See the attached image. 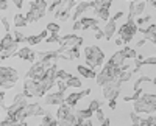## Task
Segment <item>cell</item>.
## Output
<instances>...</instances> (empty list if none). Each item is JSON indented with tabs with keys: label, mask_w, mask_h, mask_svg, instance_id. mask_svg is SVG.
<instances>
[{
	"label": "cell",
	"mask_w": 156,
	"mask_h": 126,
	"mask_svg": "<svg viewBox=\"0 0 156 126\" xmlns=\"http://www.w3.org/2000/svg\"><path fill=\"white\" fill-rule=\"evenodd\" d=\"M47 69H48V67L44 66V62L36 61V62H33L31 67L28 69L27 78H31V80H34V81H41V80H44V77H45Z\"/></svg>",
	"instance_id": "obj_7"
},
{
	"label": "cell",
	"mask_w": 156,
	"mask_h": 126,
	"mask_svg": "<svg viewBox=\"0 0 156 126\" xmlns=\"http://www.w3.org/2000/svg\"><path fill=\"white\" fill-rule=\"evenodd\" d=\"M153 84H154V86H156V78H153Z\"/></svg>",
	"instance_id": "obj_57"
},
{
	"label": "cell",
	"mask_w": 156,
	"mask_h": 126,
	"mask_svg": "<svg viewBox=\"0 0 156 126\" xmlns=\"http://www.w3.org/2000/svg\"><path fill=\"white\" fill-rule=\"evenodd\" d=\"M94 12H95V17L100 19V20H103V22H108V20L111 19V16H109V9H108V8L100 6V8L94 9Z\"/></svg>",
	"instance_id": "obj_20"
},
{
	"label": "cell",
	"mask_w": 156,
	"mask_h": 126,
	"mask_svg": "<svg viewBox=\"0 0 156 126\" xmlns=\"http://www.w3.org/2000/svg\"><path fill=\"white\" fill-rule=\"evenodd\" d=\"M144 2H150V0H144Z\"/></svg>",
	"instance_id": "obj_58"
},
{
	"label": "cell",
	"mask_w": 156,
	"mask_h": 126,
	"mask_svg": "<svg viewBox=\"0 0 156 126\" xmlns=\"http://www.w3.org/2000/svg\"><path fill=\"white\" fill-rule=\"evenodd\" d=\"M105 37H106V36H105V30H100V31L95 33V39H98V41H100V39H105Z\"/></svg>",
	"instance_id": "obj_44"
},
{
	"label": "cell",
	"mask_w": 156,
	"mask_h": 126,
	"mask_svg": "<svg viewBox=\"0 0 156 126\" xmlns=\"http://www.w3.org/2000/svg\"><path fill=\"white\" fill-rule=\"evenodd\" d=\"M145 5H147V2H139V3H136V17H139V16L144 14Z\"/></svg>",
	"instance_id": "obj_32"
},
{
	"label": "cell",
	"mask_w": 156,
	"mask_h": 126,
	"mask_svg": "<svg viewBox=\"0 0 156 126\" xmlns=\"http://www.w3.org/2000/svg\"><path fill=\"white\" fill-rule=\"evenodd\" d=\"M134 112L137 114H153L156 112V95L154 94H142L140 98L134 101Z\"/></svg>",
	"instance_id": "obj_1"
},
{
	"label": "cell",
	"mask_w": 156,
	"mask_h": 126,
	"mask_svg": "<svg viewBox=\"0 0 156 126\" xmlns=\"http://www.w3.org/2000/svg\"><path fill=\"white\" fill-rule=\"evenodd\" d=\"M136 23H137V27H140V25H144V23H145V19L139 16V17H136Z\"/></svg>",
	"instance_id": "obj_47"
},
{
	"label": "cell",
	"mask_w": 156,
	"mask_h": 126,
	"mask_svg": "<svg viewBox=\"0 0 156 126\" xmlns=\"http://www.w3.org/2000/svg\"><path fill=\"white\" fill-rule=\"evenodd\" d=\"M56 86H58V90H59V92H66V90L69 89L67 83L64 81V80H58V81H56Z\"/></svg>",
	"instance_id": "obj_37"
},
{
	"label": "cell",
	"mask_w": 156,
	"mask_h": 126,
	"mask_svg": "<svg viewBox=\"0 0 156 126\" xmlns=\"http://www.w3.org/2000/svg\"><path fill=\"white\" fill-rule=\"evenodd\" d=\"M83 126H94V123L90 118H87V120H83Z\"/></svg>",
	"instance_id": "obj_51"
},
{
	"label": "cell",
	"mask_w": 156,
	"mask_h": 126,
	"mask_svg": "<svg viewBox=\"0 0 156 126\" xmlns=\"http://www.w3.org/2000/svg\"><path fill=\"white\" fill-rule=\"evenodd\" d=\"M2 25H3V30H5V33H9V30H11V25H9V22H8V19H6V17H3V19H2Z\"/></svg>",
	"instance_id": "obj_42"
},
{
	"label": "cell",
	"mask_w": 156,
	"mask_h": 126,
	"mask_svg": "<svg viewBox=\"0 0 156 126\" xmlns=\"http://www.w3.org/2000/svg\"><path fill=\"white\" fill-rule=\"evenodd\" d=\"M133 73H134L133 70H122L120 75H119V80H120L122 83H126V81L131 80V75H133Z\"/></svg>",
	"instance_id": "obj_28"
},
{
	"label": "cell",
	"mask_w": 156,
	"mask_h": 126,
	"mask_svg": "<svg viewBox=\"0 0 156 126\" xmlns=\"http://www.w3.org/2000/svg\"><path fill=\"white\" fill-rule=\"evenodd\" d=\"M122 81L117 78V80H112L106 84H103V97H105L106 100H115L117 97H119L120 90H122Z\"/></svg>",
	"instance_id": "obj_6"
},
{
	"label": "cell",
	"mask_w": 156,
	"mask_h": 126,
	"mask_svg": "<svg viewBox=\"0 0 156 126\" xmlns=\"http://www.w3.org/2000/svg\"><path fill=\"white\" fill-rule=\"evenodd\" d=\"M61 44H67V45H70V47H81L83 45V37L81 36H76V34H66V36H64V37H61ZM59 44V45H61Z\"/></svg>",
	"instance_id": "obj_13"
},
{
	"label": "cell",
	"mask_w": 156,
	"mask_h": 126,
	"mask_svg": "<svg viewBox=\"0 0 156 126\" xmlns=\"http://www.w3.org/2000/svg\"><path fill=\"white\" fill-rule=\"evenodd\" d=\"M45 42H47V44H55V42L61 44L62 41H61V37L58 36V33H50V36L45 39Z\"/></svg>",
	"instance_id": "obj_30"
},
{
	"label": "cell",
	"mask_w": 156,
	"mask_h": 126,
	"mask_svg": "<svg viewBox=\"0 0 156 126\" xmlns=\"http://www.w3.org/2000/svg\"><path fill=\"white\" fill-rule=\"evenodd\" d=\"M137 31H139V27H137V23H136V19L126 17V22L120 27L119 34H120V37L123 39V42L128 44V42L133 41V37H134V34H136Z\"/></svg>",
	"instance_id": "obj_5"
},
{
	"label": "cell",
	"mask_w": 156,
	"mask_h": 126,
	"mask_svg": "<svg viewBox=\"0 0 156 126\" xmlns=\"http://www.w3.org/2000/svg\"><path fill=\"white\" fill-rule=\"evenodd\" d=\"M90 8V3L87 2V0H83V2H80V3H78L75 8H73V12H72V19L73 20H76L78 17H80L81 14H83V12L86 11V9H89Z\"/></svg>",
	"instance_id": "obj_16"
},
{
	"label": "cell",
	"mask_w": 156,
	"mask_h": 126,
	"mask_svg": "<svg viewBox=\"0 0 156 126\" xmlns=\"http://www.w3.org/2000/svg\"><path fill=\"white\" fill-rule=\"evenodd\" d=\"M108 104H109V107H111L112 111L117 107V101H115V100H109V103H108Z\"/></svg>",
	"instance_id": "obj_48"
},
{
	"label": "cell",
	"mask_w": 156,
	"mask_h": 126,
	"mask_svg": "<svg viewBox=\"0 0 156 126\" xmlns=\"http://www.w3.org/2000/svg\"><path fill=\"white\" fill-rule=\"evenodd\" d=\"M12 36H14V41H16L17 44H20V42H25V41H27V36H23V34H22L19 30H16Z\"/></svg>",
	"instance_id": "obj_35"
},
{
	"label": "cell",
	"mask_w": 156,
	"mask_h": 126,
	"mask_svg": "<svg viewBox=\"0 0 156 126\" xmlns=\"http://www.w3.org/2000/svg\"><path fill=\"white\" fill-rule=\"evenodd\" d=\"M101 126H111V124H109V120L106 118L105 121H103V123H101Z\"/></svg>",
	"instance_id": "obj_55"
},
{
	"label": "cell",
	"mask_w": 156,
	"mask_h": 126,
	"mask_svg": "<svg viewBox=\"0 0 156 126\" xmlns=\"http://www.w3.org/2000/svg\"><path fill=\"white\" fill-rule=\"evenodd\" d=\"M44 39L39 34H34V36H28L27 37V41H25V44L27 45H30V47H33V45H37L39 42H42Z\"/></svg>",
	"instance_id": "obj_26"
},
{
	"label": "cell",
	"mask_w": 156,
	"mask_h": 126,
	"mask_svg": "<svg viewBox=\"0 0 156 126\" xmlns=\"http://www.w3.org/2000/svg\"><path fill=\"white\" fill-rule=\"evenodd\" d=\"M144 19H145V23H148V22L151 20V16H150V14H147V16H144Z\"/></svg>",
	"instance_id": "obj_54"
},
{
	"label": "cell",
	"mask_w": 156,
	"mask_h": 126,
	"mask_svg": "<svg viewBox=\"0 0 156 126\" xmlns=\"http://www.w3.org/2000/svg\"><path fill=\"white\" fill-rule=\"evenodd\" d=\"M56 77H58V80H64V81H67L72 75L69 73V72H66V70H58L56 72Z\"/></svg>",
	"instance_id": "obj_34"
},
{
	"label": "cell",
	"mask_w": 156,
	"mask_h": 126,
	"mask_svg": "<svg viewBox=\"0 0 156 126\" xmlns=\"http://www.w3.org/2000/svg\"><path fill=\"white\" fill-rule=\"evenodd\" d=\"M45 28H47L50 33H58V31H59V25L55 23V22H48Z\"/></svg>",
	"instance_id": "obj_36"
},
{
	"label": "cell",
	"mask_w": 156,
	"mask_h": 126,
	"mask_svg": "<svg viewBox=\"0 0 156 126\" xmlns=\"http://www.w3.org/2000/svg\"><path fill=\"white\" fill-rule=\"evenodd\" d=\"M144 66H156V56H150V58H145L142 61Z\"/></svg>",
	"instance_id": "obj_39"
},
{
	"label": "cell",
	"mask_w": 156,
	"mask_h": 126,
	"mask_svg": "<svg viewBox=\"0 0 156 126\" xmlns=\"http://www.w3.org/2000/svg\"><path fill=\"white\" fill-rule=\"evenodd\" d=\"M12 25H14V27H17V28L27 27V25H28L27 16H25L23 12H16V14H14V19H12Z\"/></svg>",
	"instance_id": "obj_18"
},
{
	"label": "cell",
	"mask_w": 156,
	"mask_h": 126,
	"mask_svg": "<svg viewBox=\"0 0 156 126\" xmlns=\"http://www.w3.org/2000/svg\"><path fill=\"white\" fill-rule=\"evenodd\" d=\"M120 72H122L120 67H114V66H111V64L106 62V64L103 66L101 72L97 73L95 81H97L98 86H103V84H106V83H109L112 80H117V78H119V75H120Z\"/></svg>",
	"instance_id": "obj_3"
},
{
	"label": "cell",
	"mask_w": 156,
	"mask_h": 126,
	"mask_svg": "<svg viewBox=\"0 0 156 126\" xmlns=\"http://www.w3.org/2000/svg\"><path fill=\"white\" fill-rule=\"evenodd\" d=\"M140 126H156V115H148L147 118H142Z\"/></svg>",
	"instance_id": "obj_29"
},
{
	"label": "cell",
	"mask_w": 156,
	"mask_h": 126,
	"mask_svg": "<svg viewBox=\"0 0 156 126\" xmlns=\"http://www.w3.org/2000/svg\"><path fill=\"white\" fill-rule=\"evenodd\" d=\"M95 117H97V120H98V123H103L106 120V117H105V112H103L101 109H98V111H95Z\"/></svg>",
	"instance_id": "obj_40"
},
{
	"label": "cell",
	"mask_w": 156,
	"mask_h": 126,
	"mask_svg": "<svg viewBox=\"0 0 156 126\" xmlns=\"http://www.w3.org/2000/svg\"><path fill=\"white\" fill-rule=\"evenodd\" d=\"M103 30H105V39L106 41H111L112 39V37H114V33H115V30H117V25H115V20L111 17L108 22H106V25H105V28H103Z\"/></svg>",
	"instance_id": "obj_17"
},
{
	"label": "cell",
	"mask_w": 156,
	"mask_h": 126,
	"mask_svg": "<svg viewBox=\"0 0 156 126\" xmlns=\"http://www.w3.org/2000/svg\"><path fill=\"white\" fill-rule=\"evenodd\" d=\"M92 114H95V112H94L92 109H90V107H87V109H81V111H76V112H75L76 118H80L81 121H83V120L90 118V117H92Z\"/></svg>",
	"instance_id": "obj_21"
},
{
	"label": "cell",
	"mask_w": 156,
	"mask_h": 126,
	"mask_svg": "<svg viewBox=\"0 0 156 126\" xmlns=\"http://www.w3.org/2000/svg\"><path fill=\"white\" fill-rule=\"evenodd\" d=\"M84 56H86V66L90 69H97L105 64V53L97 45H87L84 48Z\"/></svg>",
	"instance_id": "obj_2"
},
{
	"label": "cell",
	"mask_w": 156,
	"mask_h": 126,
	"mask_svg": "<svg viewBox=\"0 0 156 126\" xmlns=\"http://www.w3.org/2000/svg\"><path fill=\"white\" fill-rule=\"evenodd\" d=\"M87 2H89V0H87Z\"/></svg>",
	"instance_id": "obj_60"
},
{
	"label": "cell",
	"mask_w": 156,
	"mask_h": 126,
	"mask_svg": "<svg viewBox=\"0 0 156 126\" xmlns=\"http://www.w3.org/2000/svg\"><path fill=\"white\" fill-rule=\"evenodd\" d=\"M123 14H125V12H123V11H117V12H115V14L112 16V19H114V20L117 22V20H119V19H122V17H123Z\"/></svg>",
	"instance_id": "obj_45"
},
{
	"label": "cell",
	"mask_w": 156,
	"mask_h": 126,
	"mask_svg": "<svg viewBox=\"0 0 156 126\" xmlns=\"http://www.w3.org/2000/svg\"><path fill=\"white\" fill-rule=\"evenodd\" d=\"M76 72L81 75L83 78H87V80H95L97 78V73L94 69H90L87 66H83V64H78L76 66Z\"/></svg>",
	"instance_id": "obj_15"
},
{
	"label": "cell",
	"mask_w": 156,
	"mask_h": 126,
	"mask_svg": "<svg viewBox=\"0 0 156 126\" xmlns=\"http://www.w3.org/2000/svg\"><path fill=\"white\" fill-rule=\"evenodd\" d=\"M66 98L67 97H64V92H53V94H48L45 95V100H44V103L48 104V106H61L66 103Z\"/></svg>",
	"instance_id": "obj_10"
},
{
	"label": "cell",
	"mask_w": 156,
	"mask_h": 126,
	"mask_svg": "<svg viewBox=\"0 0 156 126\" xmlns=\"http://www.w3.org/2000/svg\"><path fill=\"white\" fill-rule=\"evenodd\" d=\"M150 5H151V8H156V0H150Z\"/></svg>",
	"instance_id": "obj_56"
},
{
	"label": "cell",
	"mask_w": 156,
	"mask_h": 126,
	"mask_svg": "<svg viewBox=\"0 0 156 126\" xmlns=\"http://www.w3.org/2000/svg\"><path fill=\"white\" fill-rule=\"evenodd\" d=\"M129 118H131V126H140V123H142V118L139 117V114L137 112H131L129 114Z\"/></svg>",
	"instance_id": "obj_31"
},
{
	"label": "cell",
	"mask_w": 156,
	"mask_h": 126,
	"mask_svg": "<svg viewBox=\"0 0 156 126\" xmlns=\"http://www.w3.org/2000/svg\"><path fill=\"white\" fill-rule=\"evenodd\" d=\"M128 2H133V0H128Z\"/></svg>",
	"instance_id": "obj_59"
},
{
	"label": "cell",
	"mask_w": 156,
	"mask_h": 126,
	"mask_svg": "<svg viewBox=\"0 0 156 126\" xmlns=\"http://www.w3.org/2000/svg\"><path fill=\"white\" fill-rule=\"evenodd\" d=\"M66 83H67L69 87H75V89H80V87H83L81 80H80V78H76V77H73V75H72V77H70Z\"/></svg>",
	"instance_id": "obj_27"
},
{
	"label": "cell",
	"mask_w": 156,
	"mask_h": 126,
	"mask_svg": "<svg viewBox=\"0 0 156 126\" xmlns=\"http://www.w3.org/2000/svg\"><path fill=\"white\" fill-rule=\"evenodd\" d=\"M145 42H147V39H145V37H142V39H140V41H137V42H136V47L139 48V47H142V45H144Z\"/></svg>",
	"instance_id": "obj_49"
},
{
	"label": "cell",
	"mask_w": 156,
	"mask_h": 126,
	"mask_svg": "<svg viewBox=\"0 0 156 126\" xmlns=\"http://www.w3.org/2000/svg\"><path fill=\"white\" fill-rule=\"evenodd\" d=\"M80 20H81V23H83V30H90L94 25L98 23V20H97L95 17H81Z\"/></svg>",
	"instance_id": "obj_22"
},
{
	"label": "cell",
	"mask_w": 156,
	"mask_h": 126,
	"mask_svg": "<svg viewBox=\"0 0 156 126\" xmlns=\"http://www.w3.org/2000/svg\"><path fill=\"white\" fill-rule=\"evenodd\" d=\"M90 30H92V31H95V33H97V31H100L101 28H100V25L97 23V25H94V27H92V28H90Z\"/></svg>",
	"instance_id": "obj_53"
},
{
	"label": "cell",
	"mask_w": 156,
	"mask_h": 126,
	"mask_svg": "<svg viewBox=\"0 0 156 126\" xmlns=\"http://www.w3.org/2000/svg\"><path fill=\"white\" fill-rule=\"evenodd\" d=\"M72 30H73L75 33H76V31H80V30H83V23H81V20H75Z\"/></svg>",
	"instance_id": "obj_41"
},
{
	"label": "cell",
	"mask_w": 156,
	"mask_h": 126,
	"mask_svg": "<svg viewBox=\"0 0 156 126\" xmlns=\"http://www.w3.org/2000/svg\"><path fill=\"white\" fill-rule=\"evenodd\" d=\"M33 2V5L36 6V8H39V9H47L48 8V5H47V0H31Z\"/></svg>",
	"instance_id": "obj_33"
},
{
	"label": "cell",
	"mask_w": 156,
	"mask_h": 126,
	"mask_svg": "<svg viewBox=\"0 0 156 126\" xmlns=\"http://www.w3.org/2000/svg\"><path fill=\"white\" fill-rule=\"evenodd\" d=\"M114 44H115L117 47H120V45H123L125 42H123V39H122V37H119V39H115V41H114Z\"/></svg>",
	"instance_id": "obj_52"
},
{
	"label": "cell",
	"mask_w": 156,
	"mask_h": 126,
	"mask_svg": "<svg viewBox=\"0 0 156 126\" xmlns=\"http://www.w3.org/2000/svg\"><path fill=\"white\" fill-rule=\"evenodd\" d=\"M41 126H59V123H58V120H55L53 117H51L48 112L42 117V121H41Z\"/></svg>",
	"instance_id": "obj_23"
},
{
	"label": "cell",
	"mask_w": 156,
	"mask_h": 126,
	"mask_svg": "<svg viewBox=\"0 0 156 126\" xmlns=\"http://www.w3.org/2000/svg\"><path fill=\"white\" fill-rule=\"evenodd\" d=\"M16 58H19L22 61H27V62H36L37 53L34 52V50H31L30 45H25V47L19 48V52L16 53Z\"/></svg>",
	"instance_id": "obj_9"
},
{
	"label": "cell",
	"mask_w": 156,
	"mask_h": 126,
	"mask_svg": "<svg viewBox=\"0 0 156 126\" xmlns=\"http://www.w3.org/2000/svg\"><path fill=\"white\" fill-rule=\"evenodd\" d=\"M72 107L67 104V103H64V104H61L59 107H58V112H56V118L58 120H61V118H64V117H67V115H70L72 114Z\"/></svg>",
	"instance_id": "obj_19"
},
{
	"label": "cell",
	"mask_w": 156,
	"mask_h": 126,
	"mask_svg": "<svg viewBox=\"0 0 156 126\" xmlns=\"http://www.w3.org/2000/svg\"><path fill=\"white\" fill-rule=\"evenodd\" d=\"M23 112H25V117H44L45 114H47V112L41 107V106H39L37 103H30L27 107H25L23 109Z\"/></svg>",
	"instance_id": "obj_12"
},
{
	"label": "cell",
	"mask_w": 156,
	"mask_h": 126,
	"mask_svg": "<svg viewBox=\"0 0 156 126\" xmlns=\"http://www.w3.org/2000/svg\"><path fill=\"white\" fill-rule=\"evenodd\" d=\"M142 83H153V80H151V77H147V75H140L139 80L134 83L133 90H139V89H140V86H142Z\"/></svg>",
	"instance_id": "obj_24"
},
{
	"label": "cell",
	"mask_w": 156,
	"mask_h": 126,
	"mask_svg": "<svg viewBox=\"0 0 156 126\" xmlns=\"http://www.w3.org/2000/svg\"><path fill=\"white\" fill-rule=\"evenodd\" d=\"M44 16H45V11L36 8V6L33 5V2L30 0V3H28V11H27V20H28V23H36L37 20H41Z\"/></svg>",
	"instance_id": "obj_8"
},
{
	"label": "cell",
	"mask_w": 156,
	"mask_h": 126,
	"mask_svg": "<svg viewBox=\"0 0 156 126\" xmlns=\"http://www.w3.org/2000/svg\"><path fill=\"white\" fill-rule=\"evenodd\" d=\"M125 62H126V56L123 55L122 50H119V52H115V53L111 56V59L108 61V64H111V66H114V67H122Z\"/></svg>",
	"instance_id": "obj_14"
},
{
	"label": "cell",
	"mask_w": 156,
	"mask_h": 126,
	"mask_svg": "<svg viewBox=\"0 0 156 126\" xmlns=\"http://www.w3.org/2000/svg\"><path fill=\"white\" fill-rule=\"evenodd\" d=\"M100 5L103 6V8H111V5H112V0H100Z\"/></svg>",
	"instance_id": "obj_43"
},
{
	"label": "cell",
	"mask_w": 156,
	"mask_h": 126,
	"mask_svg": "<svg viewBox=\"0 0 156 126\" xmlns=\"http://www.w3.org/2000/svg\"><path fill=\"white\" fill-rule=\"evenodd\" d=\"M122 52H123V55L126 56V59H136V58H137L136 50H133L131 47H128V45H125V47L122 48Z\"/></svg>",
	"instance_id": "obj_25"
},
{
	"label": "cell",
	"mask_w": 156,
	"mask_h": 126,
	"mask_svg": "<svg viewBox=\"0 0 156 126\" xmlns=\"http://www.w3.org/2000/svg\"><path fill=\"white\" fill-rule=\"evenodd\" d=\"M12 3L16 5L17 9H22V6H23V0H12Z\"/></svg>",
	"instance_id": "obj_46"
},
{
	"label": "cell",
	"mask_w": 156,
	"mask_h": 126,
	"mask_svg": "<svg viewBox=\"0 0 156 126\" xmlns=\"http://www.w3.org/2000/svg\"><path fill=\"white\" fill-rule=\"evenodd\" d=\"M89 107H90V109H92V111L95 112V111L101 109V101H100V100H92V101L89 103Z\"/></svg>",
	"instance_id": "obj_38"
},
{
	"label": "cell",
	"mask_w": 156,
	"mask_h": 126,
	"mask_svg": "<svg viewBox=\"0 0 156 126\" xmlns=\"http://www.w3.org/2000/svg\"><path fill=\"white\" fill-rule=\"evenodd\" d=\"M90 92V87H87V89H83V90H80V92H73V94H70V95H67V98H66V103L70 106V107H75L76 106V103L80 101V100L83 98V97H86V95H89Z\"/></svg>",
	"instance_id": "obj_11"
},
{
	"label": "cell",
	"mask_w": 156,
	"mask_h": 126,
	"mask_svg": "<svg viewBox=\"0 0 156 126\" xmlns=\"http://www.w3.org/2000/svg\"><path fill=\"white\" fill-rule=\"evenodd\" d=\"M17 80H19L17 70H14L12 67H2L0 69V84H2L3 90L11 89V87L16 84Z\"/></svg>",
	"instance_id": "obj_4"
},
{
	"label": "cell",
	"mask_w": 156,
	"mask_h": 126,
	"mask_svg": "<svg viewBox=\"0 0 156 126\" xmlns=\"http://www.w3.org/2000/svg\"><path fill=\"white\" fill-rule=\"evenodd\" d=\"M0 8H2V11H6V8H8V2H6V0H2V3H0Z\"/></svg>",
	"instance_id": "obj_50"
}]
</instances>
